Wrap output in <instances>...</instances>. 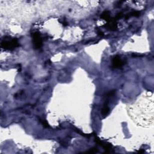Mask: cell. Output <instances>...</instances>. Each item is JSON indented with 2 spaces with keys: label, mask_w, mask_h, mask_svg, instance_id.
<instances>
[{
  "label": "cell",
  "mask_w": 154,
  "mask_h": 154,
  "mask_svg": "<svg viewBox=\"0 0 154 154\" xmlns=\"http://www.w3.org/2000/svg\"><path fill=\"white\" fill-rule=\"evenodd\" d=\"M127 110L130 118L136 125L148 128L154 123V99L152 93H146L132 104Z\"/></svg>",
  "instance_id": "cell-1"
},
{
  "label": "cell",
  "mask_w": 154,
  "mask_h": 154,
  "mask_svg": "<svg viewBox=\"0 0 154 154\" xmlns=\"http://www.w3.org/2000/svg\"><path fill=\"white\" fill-rule=\"evenodd\" d=\"M19 44L18 41L16 38H12L10 40H4L1 42V48L5 50L12 51L15 49L16 47H18Z\"/></svg>",
  "instance_id": "cell-2"
},
{
  "label": "cell",
  "mask_w": 154,
  "mask_h": 154,
  "mask_svg": "<svg viewBox=\"0 0 154 154\" xmlns=\"http://www.w3.org/2000/svg\"><path fill=\"white\" fill-rule=\"evenodd\" d=\"M32 42L36 49L40 48L42 45V38H41L40 34L38 32H35L32 34Z\"/></svg>",
  "instance_id": "cell-3"
},
{
  "label": "cell",
  "mask_w": 154,
  "mask_h": 154,
  "mask_svg": "<svg viewBox=\"0 0 154 154\" xmlns=\"http://www.w3.org/2000/svg\"><path fill=\"white\" fill-rule=\"evenodd\" d=\"M125 63V62L120 58L119 56H116L112 60V64L113 68H120Z\"/></svg>",
  "instance_id": "cell-4"
},
{
  "label": "cell",
  "mask_w": 154,
  "mask_h": 154,
  "mask_svg": "<svg viewBox=\"0 0 154 154\" xmlns=\"http://www.w3.org/2000/svg\"><path fill=\"white\" fill-rule=\"evenodd\" d=\"M100 17H101V18L104 19V20H106L107 22H109L110 20L112 19L110 17V13L108 11L104 12L101 14V15H100Z\"/></svg>",
  "instance_id": "cell-5"
},
{
  "label": "cell",
  "mask_w": 154,
  "mask_h": 154,
  "mask_svg": "<svg viewBox=\"0 0 154 154\" xmlns=\"http://www.w3.org/2000/svg\"><path fill=\"white\" fill-rule=\"evenodd\" d=\"M140 15V12L138 11H133L131 12L130 13H129L126 15V18L128 19V18L131 17V16H136V17H138Z\"/></svg>",
  "instance_id": "cell-6"
},
{
  "label": "cell",
  "mask_w": 154,
  "mask_h": 154,
  "mask_svg": "<svg viewBox=\"0 0 154 154\" xmlns=\"http://www.w3.org/2000/svg\"><path fill=\"white\" fill-rule=\"evenodd\" d=\"M109 108L108 107L107 105H105L104 106L102 110V114L103 116H106L108 114L109 112Z\"/></svg>",
  "instance_id": "cell-7"
},
{
  "label": "cell",
  "mask_w": 154,
  "mask_h": 154,
  "mask_svg": "<svg viewBox=\"0 0 154 154\" xmlns=\"http://www.w3.org/2000/svg\"><path fill=\"white\" fill-rule=\"evenodd\" d=\"M40 122L42 123V125H44L45 127H46V128H49V127H50V126H49L48 124L47 123V122L45 120L40 119Z\"/></svg>",
  "instance_id": "cell-8"
},
{
  "label": "cell",
  "mask_w": 154,
  "mask_h": 154,
  "mask_svg": "<svg viewBox=\"0 0 154 154\" xmlns=\"http://www.w3.org/2000/svg\"><path fill=\"white\" fill-rule=\"evenodd\" d=\"M92 150H90L89 151V152H90V153H96V152H97L98 150L97 149H96V148H93V149H91Z\"/></svg>",
  "instance_id": "cell-9"
}]
</instances>
